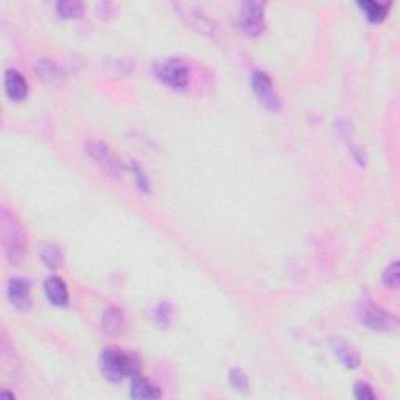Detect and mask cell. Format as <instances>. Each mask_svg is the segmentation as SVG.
<instances>
[{
	"label": "cell",
	"instance_id": "6da1fadb",
	"mask_svg": "<svg viewBox=\"0 0 400 400\" xmlns=\"http://www.w3.org/2000/svg\"><path fill=\"white\" fill-rule=\"evenodd\" d=\"M2 244L8 263L19 264L27 255V233L19 217L7 205H2Z\"/></svg>",
	"mask_w": 400,
	"mask_h": 400
},
{
	"label": "cell",
	"instance_id": "7a4b0ae2",
	"mask_svg": "<svg viewBox=\"0 0 400 400\" xmlns=\"http://www.w3.org/2000/svg\"><path fill=\"white\" fill-rule=\"evenodd\" d=\"M139 360L137 355L128 354L116 347L103 349L99 358L100 372L108 381H121L123 379H132L139 374Z\"/></svg>",
	"mask_w": 400,
	"mask_h": 400
},
{
	"label": "cell",
	"instance_id": "3957f363",
	"mask_svg": "<svg viewBox=\"0 0 400 400\" xmlns=\"http://www.w3.org/2000/svg\"><path fill=\"white\" fill-rule=\"evenodd\" d=\"M154 75L158 81L172 90H185L190 85L191 70L186 61L177 57L164 58L154 64Z\"/></svg>",
	"mask_w": 400,
	"mask_h": 400
},
{
	"label": "cell",
	"instance_id": "277c9868",
	"mask_svg": "<svg viewBox=\"0 0 400 400\" xmlns=\"http://www.w3.org/2000/svg\"><path fill=\"white\" fill-rule=\"evenodd\" d=\"M357 317L364 327L374 332H391L397 327V317L370 300H364L358 305Z\"/></svg>",
	"mask_w": 400,
	"mask_h": 400
},
{
	"label": "cell",
	"instance_id": "5b68a950",
	"mask_svg": "<svg viewBox=\"0 0 400 400\" xmlns=\"http://www.w3.org/2000/svg\"><path fill=\"white\" fill-rule=\"evenodd\" d=\"M86 154L90 155L91 160L97 164L102 172H105L111 179H117L122 174V164L119 161L113 150L110 149V146L103 141L92 139L88 141L86 146Z\"/></svg>",
	"mask_w": 400,
	"mask_h": 400
},
{
	"label": "cell",
	"instance_id": "8992f818",
	"mask_svg": "<svg viewBox=\"0 0 400 400\" xmlns=\"http://www.w3.org/2000/svg\"><path fill=\"white\" fill-rule=\"evenodd\" d=\"M252 91L255 92V96L260 100L264 108L270 111H279L281 108V99L279 96L277 90H275L274 81L270 79V75L263 69H257L252 72L250 77Z\"/></svg>",
	"mask_w": 400,
	"mask_h": 400
},
{
	"label": "cell",
	"instance_id": "52a82bcc",
	"mask_svg": "<svg viewBox=\"0 0 400 400\" xmlns=\"http://www.w3.org/2000/svg\"><path fill=\"white\" fill-rule=\"evenodd\" d=\"M266 5L261 2H244L241 5V13L238 16V27L249 37H258L266 28V17H264Z\"/></svg>",
	"mask_w": 400,
	"mask_h": 400
},
{
	"label": "cell",
	"instance_id": "ba28073f",
	"mask_svg": "<svg viewBox=\"0 0 400 400\" xmlns=\"http://www.w3.org/2000/svg\"><path fill=\"white\" fill-rule=\"evenodd\" d=\"M7 294L10 302L19 310H30L32 307V285L30 281L21 277L8 280Z\"/></svg>",
	"mask_w": 400,
	"mask_h": 400
},
{
	"label": "cell",
	"instance_id": "9c48e42d",
	"mask_svg": "<svg viewBox=\"0 0 400 400\" xmlns=\"http://www.w3.org/2000/svg\"><path fill=\"white\" fill-rule=\"evenodd\" d=\"M180 10V14L185 17L186 22L190 23L191 27L197 28L199 32H202L205 34H210V37H216L217 27L216 23L210 19L207 14H203L202 11H199L197 8L192 7H183V5H175Z\"/></svg>",
	"mask_w": 400,
	"mask_h": 400
},
{
	"label": "cell",
	"instance_id": "30bf717a",
	"mask_svg": "<svg viewBox=\"0 0 400 400\" xmlns=\"http://www.w3.org/2000/svg\"><path fill=\"white\" fill-rule=\"evenodd\" d=\"M5 92L13 102H22L28 96V83L23 75L16 69H8L3 77Z\"/></svg>",
	"mask_w": 400,
	"mask_h": 400
},
{
	"label": "cell",
	"instance_id": "8fae6325",
	"mask_svg": "<svg viewBox=\"0 0 400 400\" xmlns=\"http://www.w3.org/2000/svg\"><path fill=\"white\" fill-rule=\"evenodd\" d=\"M102 328L108 337H119L126 328V317L123 311L117 305H110L103 310L102 314Z\"/></svg>",
	"mask_w": 400,
	"mask_h": 400
},
{
	"label": "cell",
	"instance_id": "7c38bea8",
	"mask_svg": "<svg viewBox=\"0 0 400 400\" xmlns=\"http://www.w3.org/2000/svg\"><path fill=\"white\" fill-rule=\"evenodd\" d=\"M44 292L49 302L55 307H64L69 302V290L66 281L60 277H49L44 281Z\"/></svg>",
	"mask_w": 400,
	"mask_h": 400
},
{
	"label": "cell",
	"instance_id": "4fadbf2b",
	"mask_svg": "<svg viewBox=\"0 0 400 400\" xmlns=\"http://www.w3.org/2000/svg\"><path fill=\"white\" fill-rule=\"evenodd\" d=\"M332 346H333L334 355L338 357V360L341 361L343 366H346L347 369H357L358 366H360L361 358L354 346L339 338L333 339Z\"/></svg>",
	"mask_w": 400,
	"mask_h": 400
},
{
	"label": "cell",
	"instance_id": "5bb4252c",
	"mask_svg": "<svg viewBox=\"0 0 400 400\" xmlns=\"http://www.w3.org/2000/svg\"><path fill=\"white\" fill-rule=\"evenodd\" d=\"M130 397L132 399H160L161 392L155 385H152L149 380L141 377V374L132 377L130 383Z\"/></svg>",
	"mask_w": 400,
	"mask_h": 400
},
{
	"label": "cell",
	"instance_id": "9a60e30c",
	"mask_svg": "<svg viewBox=\"0 0 400 400\" xmlns=\"http://www.w3.org/2000/svg\"><path fill=\"white\" fill-rule=\"evenodd\" d=\"M37 74L39 79L49 85H60L63 83L64 72L54 60H39L37 63Z\"/></svg>",
	"mask_w": 400,
	"mask_h": 400
},
{
	"label": "cell",
	"instance_id": "2e32d148",
	"mask_svg": "<svg viewBox=\"0 0 400 400\" xmlns=\"http://www.w3.org/2000/svg\"><path fill=\"white\" fill-rule=\"evenodd\" d=\"M357 5L360 7L364 16L368 17V21L372 23H379L381 21H385V17L388 16V11H390V3L374 2V0H363V2H358Z\"/></svg>",
	"mask_w": 400,
	"mask_h": 400
},
{
	"label": "cell",
	"instance_id": "e0dca14e",
	"mask_svg": "<svg viewBox=\"0 0 400 400\" xmlns=\"http://www.w3.org/2000/svg\"><path fill=\"white\" fill-rule=\"evenodd\" d=\"M55 10L61 17L75 19V17L83 16L85 5L83 2H79V0H60V2L55 3Z\"/></svg>",
	"mask_w": 400,
	"mask_h": 400
},
{
	"label": "cell",
	"instance_id": "ac0fdd59",
	"mask_svg": "<svg viewBox=\"0 0 400 400\" xmlns=\"http://www.w3.org/2000/svg\"><path fill=\"white\" fill-rule=\"evenodd\" d=\"M128 170L132 172L134 185H137L138 190L143 194H150L152 183H150L149 175H147L144 168L141 166L138 161H130V164H128Z\"/></svg>",
	"mask_w": 400,
	"mask_h": 400
},
{
	"label": "cell",
	"instance_id": "d6986e66",
	"mask_svg": "<svg viewBox=\"0 0 400 400\" xmlns=\"http://www.w3.org/2000/svg\"><path fill=\"white\" fill-rule=\"evenodd\" d=\"M152 319L160 328L169 327L170 321H172V305L166 302V300L157 303L154 311H152Z\"/></svg>",
	"mask_w": 400,
	"mask_h": 400
},
{
	"label": "cell",
	"instance_id": "ffe728a7",
	"mask_svg": "<svg viewBox=\"0 0 400 400\" xmlns=\"http://www.w3.org/2000/svg\"><path fill=\"white\" fill-rule=\"evenodd\" d=\"M41 258L46 263L47 268L55 269L61 264L63 261V255H61V249L55 244H47L43 247V252H41Z\"/></svg>",
	"mask_w": 400,
	"mask_h": 400
},
{
	"label": "cell",
	"instance_id": "44dd1931",
	"mask_svg": "<svg viewBox=\"0 0 400 400\" xmlns=\"http://www.w3.org/2000/svg\"><path fill=\"white\" fill-rule=\"evenodd\" d=\"M400 281V270H399V261L394 260L385 268L383 274H381V283L390 290H397Z\"/></svg>",
	"mask_w": 400,
	"mask_h": 400
},
{
	"label": "cell",
	"instance_id": "7402d4cb",
	"mask_svg": "<svg viewBox=\"0 0 400 400\" xmlns=\"http://www.w3.org/2000/svg\"><path fill=\"white\" fill-rule=\"evenodd\" d=\"M228 381H230L233 390H237V391L249 390V379H247V375L243 369L232 368L230 372H228Z\"/></svg>",
	"mask_w": 400,
	"mask_h": 400
},
{
	"label": "cell",
	"instance_id": "603a6c76",
	"mask_svg": "<svg viewBox=\"0 0 400 400\" xmlns=\"http://www.w3.org/2000/svg\"><path fill=\"white\" fill-rule=\"evenodd\" d=\"M354 394L358 400H374L375 392L372 391V386L366 381H358L354 388Z\"/></svg>",
	"mask_w": 400,
	"mask_h": 400
}]
</instances>
